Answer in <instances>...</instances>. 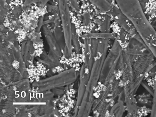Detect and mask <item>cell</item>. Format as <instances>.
<instances>
[{
    "label": "cell",
    "mask_w": 156,
    "mask_h": 117,
    "mask_svg": "<svg viewBox=\"0 0 156 117\" xmlns=\"http://www.w3.org/2000/svg\"><path fill=\"white\" fill-rule=\"evenodd\" d=\"M59 8L63 28L65 42L69 52L72 48V26L67 0H58Z\"/></svg>",
    "instance_id": "6da1fadb"
},
{
    "label": "cell",
    "mask_w": 156,
    "mask_h": 117,
    "mask_svg": "<svg viewBox=\"0 0 156 117\" xmlns=\"http://www.w3.org/2000/svg\"><path fill=\"white\" fill-rule=\"evenodd\" d=\"M110 12L114 20L124 30L131 34L133 38L141 43H144L131 23L119 8L113 6Z\"/></svg>",
    "instance_id": "7a4b0ae2"
},
{
    "label": "cell",
    "mask_w": 156,
    "mask_h": 117,
    "mask_svg": "<svg viewBox=\"0 0 156 117\" xmlns=\"http://www.w3.org/2000/svg\"><path fill=\"white\" fill-rule=\"evenodd\" d=\"M117 36L115 34L108 32H103L101 33H90L83 34L81 37L84 39H115Z\"/></svg>",
    "instance_id": "3957f363"
},
{
    "label": "cell",
    "mask_w": 156,
    "mask_h": 117,
    "mask_svg": "<svg viewBox=\"0 0 156 117\" xmlns=\"http://www.w3.org/2000/svg\"><path fill=\"white\" fill-rule=\"evenodd\" d=\"M152 106L151 113V116H156V76L155 82V87L153 95Z\"/></svg>",
    "instance_id": "277c9868"
},
{
    "label": "cell",
    "mask_w": 156,
    "mask_h": 117,
    "mask_svg": "<svg viewBox=\"0 0 156 117\" xmlns=\"http://www.w3.org/2000/svg\"><path fill=\"white\" fill-rule=\"evenodd\" d=\"M68 3L72 9L76 12H78L80 10L79 5L76 0H67Z\"/></svg>",
    "instance_id": "5b68a950"
},
{
    "label": "cell",
    "mask_w": 156,
    "mask_h": 117,
    "mask_svg": "<svg viewBox=\"0 0 156 117\" xmlns=\"http://www.w3.org/2000/svg\"><path fill=\"white\" fill-rule=\"evenodd\" d=\"M109 23L110 19L109 17H107L102 24V30L103 32H108L107 30L109 28Z\"/></svg>",
    "instance_id": "8992f818"
},
{
    "label": "cell",
    "mask_w": 156,
    "mask_h": 117,
    "mask_svg": "<svg viewBox=\"0 0 156 117\" xmlns=\"http://www.w3.org/2000/svg\"><path fill=\"white\" fill-rule=\"evenodd\" d=\"M32 2L35 3H40L42 5H44L48 0H30Z\"/></svg>",
    "instance_id": "52a82bcc"
}]
</instances>
